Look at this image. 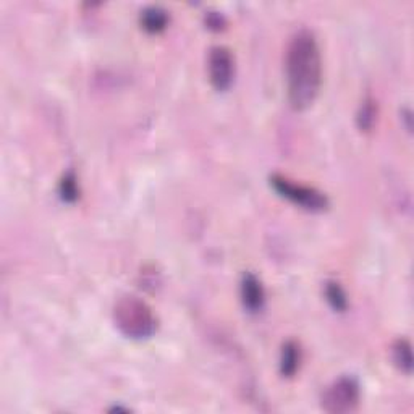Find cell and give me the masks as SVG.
Wrapping results in <instances>:
<instances>
[{
    "label": "cell",
    "mask_w": 414,
    "mask_h": 414,
    "mask_svg": "<svg viewBox=\"0 0 414 414\" xmlns=\"http://www.w3.org/2000/svg\"><path fill=\"white\" fill-rule=\"evenodd\" d=\"M376 118H377L376 100L372 98H366L363 100L361 107H359V112H358V117H356L358 127L361 128L363 131H371L376 123Z\"/></svg>",
    "instance_id": "10"
},
{
    "label": "cell",
    "mask_w": 414,
    "mask_h": 414,
    "mask_svg": "<svg viewBox=\"0 0 414 414\" xmlns=\"http://www.w3.org/2000/svg\"><path fill=\"white\" fill-rule=\"evenodd\" d=\"M361 400V388L355 377L343 376L322 395V410L330 414L353 413Z\"/></svg>",
    "instance_id": "3"
},
{
    "label": "cell",
    "mask_w": 414,
    "mask_h": 414,
    "mask_svg": "<svg viewBox=\"0 0 414 414\" xmlns=\"http://www.w3.org/2000/svg\"><path fill=\"white\" fill-rule=\"evenodd\" d=\"M266 293L262 284L254 274H244L242 280V301L249 313H257L262 309Z\"/></svg>",
    "instance_id": "6"
},
{
    "label": "cell",
    "mask_w": 414,
    "mask_h": 414,
    "mask_svg": "<svg viewBox=\"0 0 414 414\" xmlns=\"http://www.w3.org/2000/svg\"><path fill=\"white\" fill-rule=\"evenodd\" d=\"M326 298L328 304L332 306L335 311H338V313H343L348 308V298H346V293L343 291V288L340 286L338 281H333L330 280L326 284Z\"/></svg>",
    "instance_id": "11"
},
{
    "label": "cell",
    "mask_w": 414,
    "mask_h": 414,
    "mask_svg": "<svg viewBox=\"0 0 414 414\" xmlns=\"http://www.w3.org/2000/svg\"><path fill=\"white\" fill-rule=\"evenodd\" d=\"M271 186L281 197H285V200L291 201L296 206L306 209V211L322 212L328 207L327 196L321 193V191H317L316 188H309V186L293 183L291 180L281 175H272Z\"/></svg>",
    "instance_id": "4"
},
{
    "label": "cell",
    "mask_w": 414,
    "mask_h": 414,
    "mask_svg": "<svg viewBox=\"0 0 414 414\" xmlns=\"http://www.w3.org/2000/svg\"><path fill=\"white\" fill-rule=\"evenodd\" d=\"M169 14L162 7H148L141 11V26L148 33H160L169 25Z\"/></svg>",
    "instance_id": "8"
},
{
    "label": "cell",
    "mask_w": 414,
    "mask_h": 414,
    "mask_svg": "<svg viewBox=\"0 0 414 414\" xmlns=\"http://www.w3.org/2000/svg\"><path fill=\"white\" fill-rule=\"evenodd\" d=\"M206 21H207V26L212 28V29H220L225 23L224 16H222L220 14H207Z\"/></svg>",
    "instance_id": "13"
},
{
    "label": "cell",
    "mask_w": 414,
    "mask_h": 414,
    "mask_svg": "<svg viewBox=\"0 0 414 414\" xmlns=\"http://www.w3.org/2000/svg\"><path fill=\"white\" fill-rule=\"evenodd\" d=\"M60 196H62V200L67 202H73L78 200V196H80L73 173H67L62 182H60Z\"/></svg>",
    "instance_id": "12"
},
{
    "label": "cell",
    "mask_w": 414,
    "mask_h": 414,
    "mask_svg": "<svg viewBox=\"0 0 414 414\" xmlns=\"http://www.w3.org/2000/svg\"><path fill=\"white\" fill-rule=\"evenodd\" d=\"M288 100L293 109L306 110L314 104L322 85V58L314 33L299 29L286 47Z\"/></svg>",
    "instance_id": "1"
},
{
    "label": "cell",
    "mask_w": 414,
    "mask_h": 414,
    "mask_svg": "<svg viewBox=\"0 0 414 414\" xmlns=\"http://www.w3.org/2000/svg\"><path fill=\"white\" fill-rule=\"evenodd\" d=\"M209 80L217 91H227L235 80V58L232 51L224 46H215L209 52Z\"/></svg>",
    "instance_id": "5"
},
{
    "label": "cell",
    "mask_w": 414,
    "mask_h": 414,
    "mask_svg": "<svg viewBox=\"0 0 414 414\" xmlns=\"http://www.w3.org/2000/svg\"><path fill=\"white\" fill-rule=\"evenodd\" d=\"M113 322L125 337L148 340L157 330V317L152 309L136 296L120 298L113 308Z\"/></svg>",
    "instance_id": "2"
},
{
    "label": "cell",
    "mask_w": 414,
    "mask_h": 414,
    "mask_svg": "<svg viewBox=\"0 0 414 414\" xmlns=\"http://www.w3.org/2000/svg\"><path fill=\"white\" fill-rule=\"evenodd\" d=\"M301 364V348L296 341H286L280 353V372L284 377H293Z\"/></svg>",
    "instance_id": "7"
},
{
    "label": "cell",
    "mask_w": 414,
    "mask_h": 414,
    "mask_svg": "<svg viewBox=\"0 0 414 414\" xmlns=\"http://www.w3.org/2000/svg\"><path fill=\"white\" fill-rule=\"evenodd\" d=\"M393 353V363L397 364V368L405 372V374H411L413 371V353H411V345L410 341L405 338H400L395 341V345L392 348Z\"/></svg>",
    "instance_id": "9"
}]
</instances>
